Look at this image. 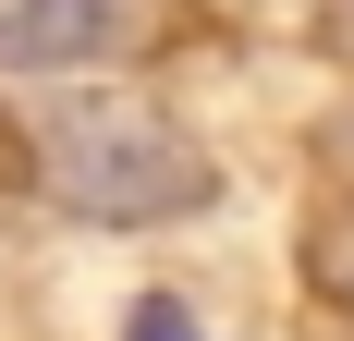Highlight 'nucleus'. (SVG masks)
Segmentation results:
<instances>
[{
  "label": "nucleus",
  "instance_id": "obj_1",
  "mask_svg": "<svg viewBox=\"0 0 354 341\" xmlns=\"http://www.w3.org/2000/svg\"><path fill=\"white\" fill-rule=\"evenodd\" d=\"M37 183H49L73 220H110V232L196 220V207L220 195L208 146L183 135L171 110H147V98H86V110H62L49 146H37Z\"/></svg>",
  "mask_w": 354,
  "mask_h": 341
},
{
  "label": "nucleus",
  "instance_id": "obj_2",
  "mask_svg": "<svg viewBox=\"0 0 354 341\" xmlns=\"http://www.w3.org/2000/svg\"><path fill=\"white\" fill-rule=\"evenodd\" d=\"M135 37V0H0V61L12 73H73Z\"/></svg>",
  "mask_w": 354,
  "mask_h": 341
},
{
  "label": "nucleus",
  "instance_id": "obj_3",
  "mask_svg": "<svg viewBox=\"0 0 354 341\" xmlns=\"http://www.w3.org/2000/svg\"><path fill=\"white\" fill-rule=\"evenodd\" d=\"M306 256H318V293H330V305H354V207H342V220H318Z\"/></svg>",
  "mask_w": 354,
  "mask_h": 341
},
{
  "label": "nucleus",
  "instance_id": "obj_4",
  "mask_svg": "<svg viewBox=\"0 0 354 341\" xmlns=\"http://www.w3.org/2000/svg\"><path fill=\"white\" fill-rule=\"evenodd\" d=\"M122 341H208V329L183 317V293H135V317H122Z\"/></svg>",
  "mask_w": 354,
  "mask_h": 341
},
{
  "label": "nucleus",
  "instance_id": "obj_5",
  "mask_svg": "<svg viewBox=\"0 0 354 341\" xmlns=\"http://www.w3.org/2000/svg\"><path fill=\"white\" fill-rule=\"evenodd\" d=\"M25 170H37V146H25V135H12V122H0V207L25 195Z\"/></svg>",
  "mask_w": 354,
  "mask_h": 341
},
{
  "label": "nucleus",
  "instance_id": "obj_6",
  "mask_svg": "<svg viewBox=\"0 0 354 341\" xmlns=\"http://www.w3.org/2000/svg\"><path fill=\"white\" fill-rule=\"evenodd\" d=\"M330 159H354V110H342V122H330Z\"/></svg>",
  "mask_w": 354,
  "mask_h": 341
}]
</instances>
